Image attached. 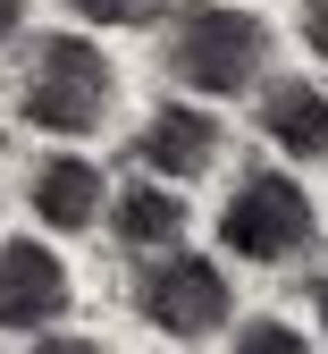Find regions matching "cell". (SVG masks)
I'll list each match as a JSON object with an SVG mask.
<instances>
[{
    "label": "cell",
    "instance_id": "4",
    "mask_svg": "<svg viewBox=\"0 0 328 354\" xmlns=\"http://www.w3.org/2000/svg\"><path fill=\"white\" fill-rule=\"evenodd\" d=\"M135 313H144L160 337L194 346L211 329H227V313H236V287H227V270L211 253H160L135 270Z\"/></svg>",
    "mask_w": 328,
    "mask_h": 354
},
{
    "label": "cell",
    "instance_id": "7",
    "mask_svg": "<svg viewBox=\"0 0 328 354\" xmlns=\"http://www.w3.org/2000/svg\"><path fill=\"white\" fill-rule=\"evenodd\" d=\"M26 203H34V219H42L51 236H84L93 219H102V203H110V177H102V169H93V160L68 144V152H51V160L34 169Z\"/></svg>",
    "mask_w": 328,
    "mask_h": 354
},
{
    "label": "cell",
    "instance_id": "6",
    "mask_svg": "<svg viewBox=\"0 0 328 354\" xmlns=\"http://www.w3.org/2000/svg\"><path fill=\"white\" fill-rule=\"evenodd\" d=\"M219 144H227V127H219L211 102H160L144 118V136H135V160H144L160 186H185V177H202L219 160Z\"/></svg>",
    "mask_w": 328,
    "mask_h": 354
},
{
    "label": "cell",
    "instance_id": "5",
    "mask_svg": "<svg viewBox=\"0 0 328 354\" xmlns=\"http://www.w3.org/2000/svg\"><path fill=\"white\" fill-rule=\"evenodd\" d=\"M68 304H76V279L42 236L0 245V329H59Z\"/></svg>",
    "mask_w": 328,
    "mask_h": 354
},
{
    "label": "cell",
    "instance_id": "11",
    "mask_svg": "<svg viewBox=\"0 0 328 354\" xmlns=\"http://www.w3.org/2000/svg\"><path fill=\"white\" fill-rule=\"evenodd\" d=\"M76 17L84 26H144V17H160V0H76Z\"/></svg>",
    "mask_w": 328,
    "mask_h": 354
},
{
    "label": "cell",
    "instance_id": "2",
    "mask_svg": "<svg viewBox=\"0 0 328 354\" xmlns=\"http://www.w3.org/2000/svg\"><path fill=\"white\" fill-rule=\"evenodd\" d=\"M160 68L185 84V93H211V102H236L261 84L269 68V26L236 0H194V9L168 17V42H160Z\"/></svg>",
    "mask_w": 328,
    "mask_h": 354
},
{
    "label": "cell",
    "instance_id": "13",
    "mask_svg": "<svg viewBox=\"0 0 328 354\" xmlns=\"http://www.w3.org/2000/svg\"><path fill=\"white\" fill-rule=\"evenodd\" d=\"M34 354H110V346H93V337H34Z\"/></svg>",
    "mask_w": 328,
    "mask_h": 354
},
{
    "label": "cell",
    "instance_id": "10",
    "mask_svg": "<svg viewBox=\"0 0 328 354\" xmlns=\"http://www.w3.org/2000/svg\"><path fill=\"white\" fill-rule=\"evenodd\" d=\"M236 354H311V337H303L295 321L269 313V321H244V329H236Z\"/></svg>",
    "mask_w": 328,
    "mask_h": 354
},
{
    "label": "cell",
    "instance_id": "1",
    "mask_svg": "<svg viewBox=\"0 0 328 354\" xmlns=\"http://www.w3.org/2000/svg\"><path fill=\"white\" fill-rule=\"evenodd\" d=\"M118 110V68L93 34H42L17 68V118L42 136H102Z\"/></svg>",
    "mask_w": 328,
    "mask_h": 354
},
{
    "label": "cell",
    "instance_id": "14",
    "mask_svg": "<svg viewBox=\"0 0 328 354\" xmlns=\"http://www.w3.org/2000/svg\"><path fill=\"white\" fill-rule=\"evenodd\" d=\"M311 313H320V329H328V261L311 270Z\"/></svg>",
    "mask_w": 328,
    "mask_h": 354
},
{
    "label": "cell",
    "instance_id": "9",
    "mask_svg": "<svg viewBox=\"0 0 328 354\" xmlns=\"http://www.w3.org/2000/svg\"><path fill=\"white\" fill-rule=\"evenodd\" d=\"M261 136L287 152V160H328V93L303 84V76L261 84Z\"/></svg>",
    "mask_w": 328,
    "mask_h": 354
},
{
    "label": "cell",
    "instance_id": "15",
    "mask_svg": "<svg viewBox=\"0 0 328 354\" xmlns=\"http://www.w3.org/2000/svg\"><path fill=\"white\" fill-rule=\"evenodd\" d=\"M17 26H26V0H0V42H9Z\"/></svg>",
    "mask_w": 328,
    "mask_h": 354
},
{
    "label": "cell",
    "instance_id": "3",
    "mask_svg": "<svg viewBox=\"0 0 328 354\" xmlns=\"http://www.w3.org/2000/svg\"><path fill=\"white\" fill-rule=\"evenodd\" d=\"M311 236H320V211L287 169H253L219 203V245L236 261H295V253H311Z\"/></svg>",
    "mask_w": 328,
    "mask_h": 354
},
{
    "label": "cell",
    "instance_id": "12",
    "mask_svg": "<svg viewBox=\"0 0 328 354\" xmlns=\"http://www.w3.org/2000/svg\"><path fill=\"white\" fill-rule=\"evenodd\" d=\"M303 51L328 68V0H303Z\"/></svg>",
    "mask_w": 328,
    "mask_h": 354
},
{
    "label": "cell",
    "instance_id": "8",
    "mask_svg": "<svg viewBox=\"0 0 328 354\" xmlns=\"http://www.w3.org/2000/svg\"><path fill=\"white\" fill-rule=\"evenodd\" d=\"M102 219L118 228V245H126V253H177L194 211H185V194H177V186H160V177H126V186L102 203Z\"/></svg>",
    "mask_w": 328,
    "mask_h": 354
}]
</instances>
